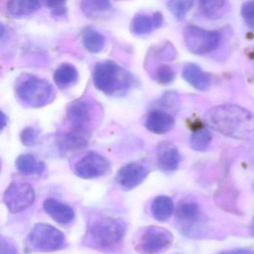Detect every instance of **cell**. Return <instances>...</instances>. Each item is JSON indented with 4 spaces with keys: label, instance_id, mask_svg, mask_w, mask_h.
Listing matches in <instances>:
<instances>
[{
    "label": "cell",
    "instance_id": "cell-1",
    "mask_svg": "<svg viewBox=\"0 0 254 254\" xmlns=\"http://www.w3.org/2000/svg\"><path fill=\"white\" fill-rule=\"evenodd\" d=\"M207 126L233 138H254V114L234 104H225L209 110L204 116Z\"/></svg>",
    "mask_w": 254,
    "mask_h": 254
},
{
    "label": "cell",
    "instance_id": "cell-2",
    "mask_svg": "<svg viewBox=\"0 0 254 254\" xmlns=\"http://www.w3.org/2000/svg\"><path fill=\"white\" fill-rule=\"evenodd\" d=\"M126 235V225L123 221L110 216H98L87 225L84 244L103 252L118 250Z\"/></svg>",
    "mask_w": 254,
    "mask_h": 254
},
{
    "label": "cell",
    "instance_id": "cell-3",
    "mask_svg": "<svg viewBox=\"0 0 254 254\" xmlns=\"http://www.w3.org/2000/svg\"><path fill=\"white\" fill-rule=\"evenodd\" d=\"M132 74L112 61L95 64L92 71L94 86L108 96H120L134 83Z\"/></svg>",
    "mask_w": 254,
    "mask_h": 254
},
{
    "label": "cell",
    "instance_id": "cell-4",
    "mask_svg": "<svg viewBox=\"0 0 254 254\" xmlns=\"http://www.w3.org/2000/svg\"><path fill=\"white\" fill-rule=\"evenodd\" d=\"M16 95L27 107L40 108L53 101L55 89L46 79L28 74L18 80Z\"/></svg>",
    "mask_w": 254,
    "mask_h": 254
},
{
    "label": "cell",
    "instance_id": "cell-5",
    "mask_svg": "<svg viewBox=\"0 0 254 254\" xmlns=\"http://www.w3.org/2000/svg\"><path fill=\"white\" fill-rule=\"evenodd\" d=\"M65 236L58 228L48 224H36L25 240L29 252L50 253L62 250L67 246Z\"/></svg>",
    "mask_w": 254,
    "mask_h": 254
},
{
    "label": "cell",
    "instance_id": "cell-6",
    "mask_svg": "<svg viewBox=\"0 0 254 254\" xmlns=\"http://www.w3.org/2000/svg\"><path fill=\"white\" fill-rule=\"evenodd\" d=\"M174 237L169 230L158 226L145 228L134 242L135 250L140 254H159L172 244Z\"/></svg>",
    "mask_w": 254,
    "mask_h": 254
},
{
    "label": "cell",
    "instance_id": "cell-7",
    "mask_svg": "<svg viewBox=\"0 0 254 254\" xmlns=\"http://www.w3.org/2000/svg\"><path fill=\"white\" fill-rule=\"evenodd\" d=\"M183 38L186 47L191 52L195 55H205L217 49L221 35L217 31L189 25L183 31Z\"/></svg>",
    "mask_w": 254,
    "mask_h": 254
},
{
    "label": "cell",
    "instance_id": "cell-8",
    "mask_svg": "<svg viewBox=\"0 0 254 254\" xmlns=\"http://www.w3.org/2000/svg\"><path fill=\"white\" fill-rule=\"evenodd\" d=\"M35 198L34 188L25 182H12L3 195V202L10 213H18L31 206Z\"/></svg>",
    "mask_w": 254,
    "mask_h": 254
},
{
    "label": "cell",
    "instance_id": "cell-9",
    "mask_svg": "<svg viewBox=\"0 0 254 254\" xmlns=\"http://www.w3.org/2000/svg\"><path fill=\"white\" fill-rule=\"evenodd\" d=\"M110 163L107 158L95 152H89L75 164L74 172L81 179H92L109 173Z\"/></svg>",
    "mask_w": 254,
    "mask_h": 254
},
{
    "label": "cell",
    "instance_id": "cell-10",
    "mask_svg": "<svg viewBox=\"0 0 254 254\" xmlns=\"http://www.w3.org/2000/svg\"><path fill=\"white\" fill-rule=\"evenodd\" d=\"M176 222L184 235L192 237L201 225V213L199 206L192 201H182L176 209Z\"/></svg>",
    "mask_w": 254,
    "mask_h": 254
},
{
    "label": "cell",
    "instance_id": "cell-11",
    "mask_svg": "<svg viewBox=\"0 0 254 254\" xmlns=\"http://www.w3.org/2000/svg\"><path fill=\"white\" fill-rule=\"evenodd\" d=\"M95 109L92 103L87 101H77L72 103L67 109L66 122L70 127L90 131Z\"/></svg>",
    "mask_w": 254,
    "mask_h": 254
},
{
    "label": "cell",
    "instance_id": "cell-12",
    "mask_svg": "<svg viewBox=\"0 0 254 254\" xmlns=\"http://www.w3.org/2000/svg\"><path fill=\"white\" fill-rule=\"evenodd\" d=\"M149 169L140 162L128 163L116 173V181L124 190H131L141 185L149 175Z\"/></svg>",
    "mask_w": 254,
    "mask_h": 254
},
{
    "label": "cell",
    "instance_id": "cell-13",
    "mask_svg": "<svg viewBox=\"0 0 254 254\" xmlns=\"http://www.w3.org/2000/svg\"><path fill=\"white\" fill-rule=\"evenodd\" d=\"M89 137L90 131L68 127V128L60 135L58 146L65 152H79L88 146Z\"/></svg>",
    "mask_w": 254,
    "mask_h": 254
},
{
    "label": "cell",
    "instance_id": "cell-14",
    "mask_svg": "<svg viewBox=\"0 0 254 254\" xmlns=\"http://www.w3.org/2000/svg\"><path fill=\"white\" fill-rule=\"evenodd\" d=\"M158 167L164 172H172L177 170L180 162L178 149L173 143L162 141L157 147Z\"/></svg>",
    "mask_w": 254,
    "mask_h": 254
},
{
    "label": "cell",
    "instance_id": "cell-15",
    "mask_svg": "<svg viewBox=\"0 0 254 254\" xmlns=\"http://www.w3.org/2000/svg\"><path fill=\"white\" fill-rule=\"evenodd\" d=\"M45 212L60 225L71 223L75 218V212L68 204L54 198H48L43 203Z\"/></svg>",
    "mask_w": 254,
    "mask_h": 254
},
{
    "label": "cell",
    "instance_id": "cell-16",
    "mask_svg": "<svg viewBox=\"0 0 254 254\" xmlns=\"http://www.w3.org/2000/svg\"><path fill=\"white\" fill-rule=\"evenodd\" d=\"M174 119L166 112L159 110L151 111L146 116L145 127L151 132L157 134L169 132L174 125Z\"/></svg>",
    "mask_w": 254,
    "mask_h": 254
},
{
    "label": "cell",
    "instance_id": "cell-17",
    "mask_svg": "<svg viewBox=\"0 0 254 254\" xmlns=\"http://www.w3.org/2000/svg\"><path fill=\"white\" fill-rule=\"evenodd\" d=\"M183 79L192 87L200 91H205L210 87L211 78L210 74L203 71L195 64H188L182 72Z\"/></svg>",
    "mask_w": 254,
    "mask_h": 254
},
{
    "label": "cell",
    "instance_id": "cell-18",
    "mask_svg": "<svg viewBox=\"0 0 254 254\" xmlns=\"http://www.w3.org/2000/svg\"><path fill=\"white\" fill-rule=\"evenodd\" d=\"M15 165L16 170L25 176L41 175L46 170L44 163L30 154L19 155L16 158Z\"/></svg>",
    "mask_w": 254,
    "mask_h": 254
},
{
    "label": "cell",
    "instance_id": "cell-19",
    "mask_svg": "<svg viewBox=\"0 0 254 254\" xmlns=\"http://www.w3.org/2000/svg\"><path fill=\"white\" fill-rule=\"evenodd\" d=\"M151 211L153 217L158 222H167L174 213V201L167 195H160L152 201Z\"/></svg>",
    "mask_w": 254,
    "mask_h": 254
},
{
    "label": "cell",
    "instance_id": "cell-20",
    "mask_svg": "<svg viewBox=\"0 0 254 254\" xmlns=\"http://www.w3.org/2000/svg\"><path fill=\"white\" fill-rule=\"evenodd\" d=\"M79 78V72L74 65L63 64L54 73L53 79L57 86L61 89H67L76 84Z\"/></svg>",
    "mask_w": 254,
    "mask_h": 254
},
{
    "label": "cell",
    "instance_id": "cell-21",
    "mask_svg": "<svg viewBox=\"0 0 254 254\" xmlns=\"http://www.w3.org/2000/svg\"><path fill=\"white\" fill-rule=\"evenodd\" d=\"M82 43L88 52L97 54L104 49L105 38L101 33L93 28H85L82 33Z\"/></svg>",
    "mask_w": 254,
    "mask_h": 254
},
{
    "label": "cell",
    "instance_id": "cell-22",
    "mask_svg": "<svg viewBox=\"0 0 254 254\" xmlns=\"http://www.w3.org/2000/svg\"><path fill=\"white\" fill-rule=\"evenodd\" d=\"M40 7V0H9L7 4V11L15 16L31 14Z\"/></svg>",
    "mask_w": 254,
    "mask_h": 254
},
{
    "label": "cell",
    "instance_id": "cell-23",
    "mask_svg": "<svg viewBox=\"0 0 254 254\" xmlns=\"http://www.w3.org/2000/svg\"><path fill=\"white\" fill-rule=\"evenodd\" d=\"M199 4L204 16L212 19L222 17L226 10V0H199Z\"/></svg>",
    "mask_w": 254,
    "mask_h": 254
},
{
    "label": "cell",
    "instance_id": "cell-24",
    "mask_svg": "<svg viewBox=\"0 0 254 254\" xmlns=\"http://www.w3.org/2000/svg\"><path fill=\"white\" fill-rule=\"evenodd\" d=\"M155 28L152 18L144 13H138L131 21V31L137 35L149 34Z\"/></svg>",
    "mask_w": 254,
    "mask_h": 254
},
{
    "label": "cell",
    "instance_id": "cell-25",
    "mask_svg": "<svg viewBox=\"0 0 254 254\" xmlns=\"http://www.w3.org/2000/svg\"><path fill=\"white\" fill-rule=\"evenodd\" d=\"M212 135L210 131L205 128H198L191 136L190 144L195 151H205L211 143Z\"/></svg>",
    "mask_w": 254,
    "mask_h": 254
},
{
    "label": "cell",
    "instance_id": "cell-26",
    "mask_svg": "<svg viewBox=\"0 0 254 254\" xmlns=\"http://www.w3.org/2000/svg\"><path fill=\"white\" fill-rule=\"evenodd\" d=\"M194 0H168L167 7L173 16L178 19H185L189 10L193 5Z\"/></svg>",
    "mask_w": 254,
    "mask_h": 254
},
{
    "label": "cell",
    "instance_id": "cell-27",
    "mask_svg": "<svg viewBox=\"0 0 254 254\" xmlns=\"http://www.w3.org/2000/svg\"><path fill=\"white\" fill-rule=\"evenodd\" d=\"M175 78L174 70L168 65H161L156 71V80L162 85L171 83Z\"/></svg>",
    "mask_w": 254,
    "mask_h": 254
},
{
    "label": "cell",
    "instance_id": "cell-28",
    "mask_svg": "<svg viewBox=\"0 0 254 254\" xmlns=\"http://www.w3.org/2000/svg\"><path fill=\"white\" fill-rule=\"evenodd\" d=\"M241 13L247 26L254 31V0L246 1L242 7Z\"/></svg>",
    "mask_w": 254,
    "mask_h": 254
},
{
    "label": "cell",
    "instance_id": "cell-29",
    "mask_svg": "<svg viewBox=\"0 0 254 254\" xmlns=\"http://www.w3.org/2000/svg\"><path fill=\"white\" fill-rule=\"evenodd\" d=\"M83 2L85 8L91 11H106L110 7V0H84Z\"/></svg>",
    "mask_w": 254,
    "mask_h": 254
},
{
    "label": "cell",
    "instance_id": "cell-30",
    "mask_svg": "<svg viewBox=\"0 0 254 254\" xmlns=\"http://www.w3.org/2000/svg\"><path fill=\"white\" fill-rule=\"evenodd\" d=\"M39 131L33 127H25L20 132V140L26 146H34L38 137Z\"/></svg>",
    "mask_w": 254,
    "mask_h": 254
},
{
    "label": "cell",
    "instance_id": "cell-31",
    "mask_svg": "<svg viewBox=\"0 0 254 254\" xmlns=\"http://www.w3.org/2000/svg\"><path fill=\"white\" fill-rule=\"evenodd\" d=\"M0 254H16V246L10 239L7 237H1Z\"/></svg>",
    "mask_w": 254,
    "mask_h": 254
},
{
    "label": "cell",
    "instance_id": "cell-32",
    "mask_svg": "<svg viewBox=\"0 0 254 254\" xmlns=\"http://www.w3.org/2000/svg\"><path fill=\"white\" fill-rule=\"evenodd\" d=\"M67 0H43L45 5L49 8L52 9L55 13L58 14L64 12V5Z\"/></svg>",
    "mask_w": 254,
    "mask_h": 254
},
{
    "label": "cell",
    "instance_id": "cell-33",
    "mask_svg": "<svg viewBox=\"0 0 254 254\" xmlns=\"http://www.w3.org/2000/svg\"><path fill=\"white\" fill-rule=\"evenodd\" d=\"M219 254H254V251L251 249H235V250L225 251Z\"/></svg>",
    "mask_w": 254,
    "mask_h": 254
},
{
    "label": "cell",
    "instance_id": "cell-34",
    "mask_svg": "<svg viewBox=\"0 0 254 254\" xmlns=\"http://www.w3.org/2000/svg\"><path fill=\"white\" fill-rule=\"evenodd\" d=\"M152 20H153L155 28H160V27L161 26V25H162L163 20H164L163 15L161 14L160 12H156V13H154L153 17H152Z\"/></svg>",
    "mask_w": 254,
    "mask_h": 254
},
{
    "label": "cell",
    "instance_id": "cell-35",
    "mask_svg": "<svg viewBox=\"0 0 254 254\" xmlns=\"http://www.w3.org/2000/svg\"><path fill=\"white\" fill-rule=\"evenodd\" d=\"M7 119H6V116H4V113L1 112V129L2 130L3 128H4V126H6L7 125Z\"/></svg>",
    "mask_w": 254,
    "mask_h": 254
},
{
    "label": "cell",
    "instance_id": "cell-36",
    "mask_svg": "<svg viewBox=\"0 0 254 254\" xmlns=\"http://www.w3.org/2000/svg\"><path fill=\"white\" fill-rule=\"evenodd\" d=\"M251 233H252V235L254 237V220L252 222V225H251Z\"/></svg>",
    "mask_w": 254,
    "mask_h": 254
}]
</instances>
